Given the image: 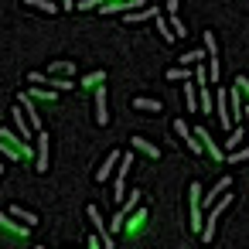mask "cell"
Returning <instances> with one entry per match:
<instances>
[{
    "label": "cell",
    "mask_w": 249,
    "mask_h": 249,
    "mask_svg": "<svg viewBox=\"0 0 249 249\" xmlns=\"http://www.w3.org/2000/svg\"><path fill=\"white\" fill-rule=\"evenodd\" d=\"M133 109H137V113H160L164 106H160V99H147V96H137V99H133Z\"/></svg>",
    "instance_id": "cell-12"
},
{
    "label": "cell",
    "mask_w": 249,
    "mask_h": 249,
    "mask_svg": "<svg viewBox=\"0 0 249 249\" xmlns=\"http://www.w3.org/2000/svg\"><path fill=\"white\" fill-rule=\"evenodd\" d=\"M31 96H35V99H55V92H48V89H45V92H41V89H35Z\"/></svg>",
    "instance_id": "cell-35"
},
{
    "label": "cell",
    "mask_w": 249,
    "mask_h": 249,
    "mask_svg": "<svg viewBox=\"0 0 249 249\" xmlns=\"http://www.w3.org/2000/svg\"><path fill=\"white\" fill-rule=\"evenodd\" d=\"M184 106H188V113H198V92H195V86H188V79H184Z\"/></svg>",
    "instance_id": "cell-20"
},
{
    "label": "cell",
    "mask_w": 249,
    "mask_h": 249,
    "mask_svg": "<svg viewBox=\"0 0 249 249\" xmlns=\"http://www.w3.org/2000/svg\"><path fill=\"white\" fill-rule=\"evenodd\" d=\"M201 58H208V52H184L181 55V65H198Z\"/></svg>",
    "instance_id": "cell-24"
},
{
    "label": "cell",
    "mask_w": 249,
    "mask_h": 249,
    "mask_svg": "<svg viewBox=\"0 0 249 249\" xmlns=\"http://www.w3.org/2000/svg\"><path fill=\"white\" fill-rule=\"evenodd\" d=\"M154 21H157V31H160V38H164V41H174V38H178V35H174V28H171V21H167L164 14H157Z\"/></svg>",
    "instance_id": "cell-17"
},
{
    "label": "cell",
    "mask_w": 249,
    "mask_h": 249,
    "mask_svg": "<svg viewBox=\"0 0 249 249\" xmlns=\"http://www.w3.org/2000/svg\"><path fill=\"white\" fill-rule=\"evenodd\" d=\"M188 195H191V208H188V215H191V229H201V184H191L188 188Z\"/></svg>",
    "instance_id": "cell-4"
},
{
    "label": "cell",
    "mask_w": 249,
    "mask_h": 249,
    "mask_svg": "<svg viewBox=\"0 0 249 249\" xmlns=\"http://www.w3.org/2000/svg\"><path fill=\"white\" fill-rule=\"evenodd\" d=\"M28 79H31V82H48V86H52L55 92H65V89H75V82H72V79H52V75H41V72H31Z\"/></svg>",
    "instance_id": "cell-8"
},
{
    "label": "cell",
    "mask_w": 249,
    "mask_h": 249,
    "mask_svg": "<svg viewBox=\"0 0 249 249\" xmlns=\"http://www.w3.org/2000/svg\"><path fill=\"white\" fill-rule=\"evenodd\" d=\"M137 205H140V191H130V198H126V201H123V212H126V215H130V212H133V208H137Z\"/></svg>",
    "instance_id": "cell-28"
},
{
    "label": "cell",
    "mask_w": 249,
    "mask_h": 249,
    "mask_svg": "<svg viewBox=\"0 0 249 249\" xmlns=\"http://www.w3.org/2000/svg\"><path fill=\"white\" fill-rule=\"evenodd\" d=\"M143 222H147V212H143V208H137V212H133V218L126 215V222H123V229H126V232H137V229H140Z\"/></svg>",
    "instance_id": "cell-19"
},
{
    "label": "cell",
    "mask_w": 249,
    "mask_h": 249,
    "mask_svg": "<svg viewBox=\"0 0 249 249\" xmlns=\"http://www.w3.org/2000/svg\"><path fill=\"white\" fill-rule=\"evenodd\" d=\"M96 123H109V103H106V86H96Z\"/></svg>",
    "instance_id": "cell-7"
},
{
    "label": "cell",
    "mask_w": 249,
    "mask_h": 249,
    "mask_svg": "<svg viewBox=\"0 0 249 249\" xmlns=\"http://www.w3.org/2000/svg\"><path fill=\"white\" fill-rule=\"evenodd\" d=\"M130 147H137V150H143V154H147V157H154V160L160 157V150H157V147H154L150 140H143V137H130Z\"/></svg>",
    "instance_id": "cell-15"
},
{
    "label": "cell",
    "mask_w": 249,
    "mask_h": 249,
    "mask_svg": "<svg viewBox=\"0 0 249 249\" xmlns=\"http://www.w3.org/2000/svg\"><path fill=\"white\" fill-rule=\"evenodd\" d=\"M62 11H75V0H62Z\"/></svg>",
    "instance_id": "cell-38"
},
{
    "label": "cell",
    "mask_w": 249,
    "mask_h": 249,
    "mask_svg": "<svg viewBox=\"0 0 249 249\" xmlns=\"http://www.w3.org/2000/svg\"><path fill=\"white\" fill-rule=\"evenodd\" d=\"M195 79H198V86H205V82H208V75H205V69H201V65L195 69Z\"/></svg>",
    "instance_id": "cell-34"
},
{
    "label": "cell",
    "mask_w": 249,
    "mask_h": 249,
    "mask_svg": "<svg viewBox=\"0 0 249 249\" xmlns=\"http://www.w3.org/2000/svg\"><path fill=\"white\" fill-rule=\"evenodd\" d=\"M208 75H212V82H218V55H208Z\"/></svg>",
    "instance_id": "cell-31"
},
{
    "label": "cell",
    "mask_w": 249,
    "mask_h": 249,
    "mask_svg": "<svg viewBox=\"0 0 249 249\" xmlns=\"http://www.w3.org/2000/svg\"><path fill=\"white\" fill-rule=\"evenodd\" d=\"M0 174H4V160H0Z\"/></svg>",
    "instance_id": "cell-39"
},
{
    "label": "cell",
    "mask_w": 249,
    "mask_h": 249,
    "mask_svg": "<svg viewBox=\"0 0 249 249\" xmlns=\"http://www.w3.org/2000/svg\"><path fill=\"white\" fill-rule=\"evenodd\" d=\"M235 86H239V92L249 96V79H246V75H235Z\"/></svg>",
    "instance_id": "cell-33"
},
{
    "label": "cell",
    "mask_w": 249,
    "mask_h": 249,
    "mask_svg": "<svg viewBox=\"0 0 249 249\" xmlns=\"http://www.w3.org/2000/svg\"><path fill=\"white\" fill-rule=\"evenodd\" d=\"M242 123H246V133H249V106H242Z\"/></svg>",
    "instance_id": "cell-37"
},
{
    "label": "cell",
    "mask_w": 249,
    "mask_h": 249,
    "mask_svg": "<svg viewBox=\"0 0 249 249\" xmlns=\"http://www.w3.org/2000/svg\"><path fill=\"white\" fill-rule=\"evenodd\" d=\"M35 140H38V150H35V171H41V174H45V171H48V133H45V130H38V137H35Z\"/></svg>",
    "instance_id": "cell-5"
},
{
    "label": "cell",
    "mask_w": 249,
    "mask_h": 249,
    "mask_svg": "<svg viewBox=\"0 0 249 249\" xmlns=\"http://www.w3.org/2000/svg\"><path fill=\"white\" fill-rule=\"evenodd\" d=\"M229 205H232V195H218L215 205H208V218L201 222V242H212V235H215V222H218V215H222Z\"/></svg>",
    "instance_id": "cell-1"
},
{
    "label": "cell",
    "mask_w": 249,
    "mask_h": 249,
    "mask_svg": "<svg viewBox=\"0 0 249 249\" xmlns=\"http://www.w3.org/2000/svg\"><path fill=\"white\" fill-rule=\"evenodd\" d=\"M69 72H75V62H55V65H48V75H69Z\"/></svg>",
    "instance_id": "cell-22"
},
{
    "label": "cell",
    "mask_w": 249,
    "mask_h": 249,
    "mask_svg": "<svg viewBox=\"0 0 249 249\" xmlns=\"http://www.w3.org/2000/svg\"><path fill=\"white\" fill-rule=\"evenodd\" d=\"M120 157H123V154H120V150H113V154H109V157H106V164H103V167H99V171H96V181H99V184H103V181H109V178H113V167H116V164H120Z\"/></svg>",
    "instance_id": "cell-10"
},
{
    "label": "cell",
    "mask_w": 249,
    "mask_h": 249,
    "mask_svg": "<svg viewBox=\"0 0 249 249\" xmlns=\"http://www.w3.org/2000/svg\"><path fill=\"white\" fill-rule=\"evenodd\" d=\"M103 79H106V72H92V75H86V79H82V86H99Z\"/></svg>",
    "instance_id": "cell-32"
},
{
    "label": "cell",
    "mask_w": 249,
    "mask_h": 249,
    "mask_svg": "<svg viewBox=\"0 0 249 249\" xmlns=\"http://www.w3.org/2000/svg\"><path fill=\"white\" fill-rule=\"evenodd\" d=\"M167 4V14H178V7H181V0H164Z\"/></svg>",
    "instance_id": "cell-36"
},
{
    "label": "cell",
    "mask_w": 249,
    "mask_h": 249,
    "mask_svg": "<svg viewBox=\"0 0 249 249\" xmlns=\"http://www.w3.org/2000/svg\"><path fill=\"white\" fill-rule=\"evenodd\" d=\"M198 109L212 113V92H208V86H201V92H198Z\"/></svg>",
    "instance_id": "cell-25"
},
{
    "label": "cell",
    "mask_w": 249,
    "mask_h": 249,
    "mask_svg": "<svg viewBox=\"0 0 249 249\" xmlns=\"http://www.w3.org/2000/svg\"><path fill=\"white\" fill-rule=\"evenodd\" d=\"M188 75H191V65H181V69H171V72H167L171 82H181V79H188Z\"/></svg>",
    "instance_id": "cell-26"
},
{
    "label": "cell",
    "mask_w": 249,
    "mask_h": 249,
    "mask_svg": "<svg viewBox=\"0 0 249 249\" xmlns=\"http://www.w3.org/2000/svg\"><path fill=\"white\" fill-rule=\"evenodd\" d=\"M0 154H4V157H11V160H24L31 150H28L24 137H14L11 130H0Z\"/></svg>",
    "instance_id": "cell-2"
},
{
    "label": "cell",
    "mask_w": 249,
    "mask_h": 249,
    "mask_svg": "<svg viewBox=\"0 0 249 249\" xmlns=\"http://www.w3.org/2000/svg\"><path fill=\"white\" fill-rule=\"evenodd\" d=\"M0 229H7V232H14V235H24L31 225H18V218H14L11 212H0Z\"/></svg>",
    "instance_id": "cell-11"
},
{
    "label": "cell",
    "mask_w": 249,
    "mask_h": 249,
    "mask_svg": "<svg viewBox=\"0 0 249 249\" xmlns=\"http://www.w3.org/2000/svg\"><path fill=\"white\" fill-rule=\"evenodd\" d=\"M21 4H28V7H35V11H41V14H55V11H58L55 4H48V0H21Z\"/></svg>",
    "instance_id": "cell-21"
},
{
    "label": "cell",
    "mask_w": 249,
    "mask_h": 249,
    "mask_svg": "<svg viewBox=\"0 0 249 249\" xmlns=\"http://www.w3.org/2000/svg\"><path fill=\"white\" fill-rule=\"evenodd\" d=\"M171 28H174V35H178V38H184V35H188V31H184V24H181V18H178V14H171Z\"/></svg>",
    "instance_id": "cell-30"
},
{
    "label": "cell",
    "mask_w": 249,
    "mask_h": 249,
    "mask_svg": "<svg viewBox=\"0 0 249 249\" xmlns=\"http://www.w3.org/2000/svg\"><path fill=\"white\" fill-rule=\"evenodd\" d=\"M195 137L201 140V147H205V154H212V160H222V157H225V154H222V147H218V143H215V140L208 137V130H195Z\"/></svg>",
    "instance_id": "cell-9"
},
{
    "label": "cell",
    "mask_w": 249,
    "mask_h": 249,
    "mask_svg": "<svg viewBox=\"0 0 249 249\" xmlns=\"http://www.w3.org/2000/svg\"><path fill=\"white\" fill-rule=\"evenodd\" d=\"M14 126L21 130V137H24V140H31V133H35V126H31V120H28V113H21V106L14 109Z\"/></svg>",
    "instance_id": "cell-13"
},
{
    "label": "cell",
    "mask_w": 249,
    "mask_h": 249,
    "mask_svg": "<svg viewBox=\"0 0 249 249\" xmlns=\"http://www.w3.org/2000/svg\"><path fill=\"white\" fill-rule=\"evenodd\" d=\"M205 52H208V55H215V52H218V41H215V35H212V31H205Z\"/></svg>",
    "instance_id": "cell-29"
},
{
    "label": "cell",
    "mask_w": 249,
    "mask_h": 249,
    "mask_svg": "<svg viewBox=\"0 0 249 249\" xmlns=\"http://www.w3.org/2000/svg\"><path fill=\"white\" fill-rule=\"evenodd\" d=\"M126 14H130V18H126L130 24H140V21H150V18H157L160 11H157V4H154V7H147V11H143V7H137V11H126Z\"/></svg>",
    "instance_id": "cell-14"
},
{
    "label": "cell",
    "mask_w": 249,
    "mask_h": 249,
    "mask_svg": "<svg viewBox=\"0 0 249 249\" xmlns=\"http://www.w3.org/2000/svg\"><path fill=\"white\" fill-rule=\"evenodd\" d=\"M229 184H232V178H229V174H225V178H218V181H215V188L205 195V205H212V201H215L222 191H229Z\"/></svg>",
    "instance_id": "cell-16"
},
{
    "label": "cell",
    "mask_w": 249,
    "mask_h": 249,
    "mask_svg": "<svg viewBox=\"0 0 249 249\" xmlns=\"http://www.w3.org/2000/svg\"><path fill=\"white\" fill-rule=\"evenodd\" d=\"M239 160H249V150H246V147H235V150H229V164H239Z\"/></svg>",
    "instance_id": "cell-27"
},
{
    "label": "cell",
    "mask_w": 249,
    "mask_h": 249,
    "mask_svg": "<svg viewBox=\"0 0 249 249\" xmlns=\"http://www.w3.org/2000/svg\"><path fill=\"white\" fill-rule=\"evenodd\" d=\"M11 215H14L18 222H24V225H38V215H35V212H28V208H21V205H14V208H11Z\"/></svg>",
    "instance_id": "cell-18"
},
{
    "label": "cell",
    "mask_w": 249,
    "mask_h": 249,
    "mask_svg": "<svg viewBox=\"0 0 249 249\" xmlns=\"http://www.w3.org/2000/svg\"><path fill=\"white\" fill-rule=\"evenodd\" d=\"M86 215H89V222H92V225H96V229L103 232V246H106V249H113V232H109V225L103 222L99 208H96V205H89V208H86Z\"/></svg>",
    "instance_id": "cell-6"
},
{
    "label": "cell",
    "mask_w": 249,
    "mask_h": 249,
    "mask_svg": "<svg viewBox=\"0 0 249 249\" xmlns=\"http://www.w3.org/2000/svg\"><path fill=\"white\" fill-rule=\"evenodd\" d=\"M242 140H246V130H242V126H232V133H229V140H225V147H229V150H235V147H239Z\"/></svg>",
    "instance_id": "cell-23"
},
{
    "label": "cell",
    "mask_w": 249,
    "mask_h": 249,
    "mask_svg": "<svg viewBox=\"0 0 249 249\" xmlns=\"http://www.w3.org/2000/svg\"><path fill=\"white\" fill-rule=\"evenodd\" d=\"M130 167H133V150H126V154L120 157V167H116V178H113V184H116V201H123V181H126V174H130Z\"/></svg>",
    "instance_id": "cell-3"
}]
</instances>
